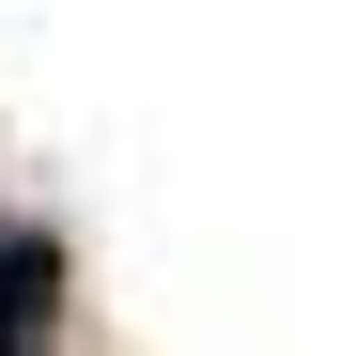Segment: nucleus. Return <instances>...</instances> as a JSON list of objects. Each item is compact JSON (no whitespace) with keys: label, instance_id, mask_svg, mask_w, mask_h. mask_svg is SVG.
Segmentation results:
<instances>
[{"label":"nucleus","instance_id":"obj_1","mask_svg":"<svg viewBox=\"0 0 356 356\" xmlns=\"http://www.w3.org/2000/svg\"><path fill=\"white\" fill-rule=\"evenodd\" d=\"M63 294H78L63 232H47V217H0V356H47V325H63Z\"/></svg>","mask_w":356,"mask_h":356}]
</instances>
